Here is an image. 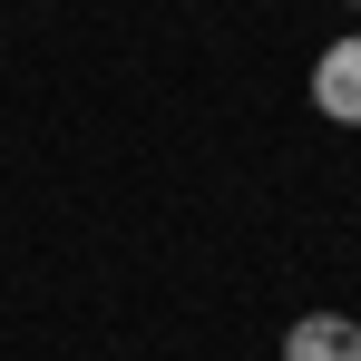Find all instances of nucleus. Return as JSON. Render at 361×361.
<instances>
[{
    "label": "nucleus",
    "mask_w": 361,
    "mask_h": 361,
    "mask_svg": "<svg viewBox=\"0 0 361 361\" xmlns=\"http://www.w3.org/2000/svg\"><path fill=\"white\" fill-rule=\"evenodd\" d=\"M312 108L332 127H361V39H332L322 68H312Z\"/></svg>",
    "instance_id": "nucleus-1"
},
{
    "label": "nucleus",
    "mask_w": 361,
    "mask_h": 361,
    "mask_svg": "<svg viewBox=\"0 0 361 361\" xmlns=\"http://www.w3.org/2000/svg\"><path fill=\"white\" fill-rule=\"evenodd\" d=\"M352 10H361V0H352Z\"/></svg>",
    "instance_id": "nucleus-3"
},
{
    "label": "nucleus",
    "mask_w": 361,
    "mask_h": 361,
    "mask_svg": "<svg viewBox=\"0 0 361 361\" xmlns=\"http://www.w3.org/2000/svg\"><path fill=\"white\" fill-rule=\"evenodd\" d=\"M283 361H361V322H342V312H302L293 332H283Z\"/></svg>",
    "instance_id": "nucleus-2"
}]
</instances>
